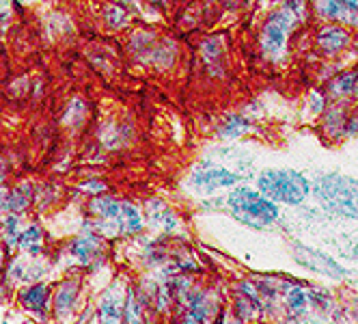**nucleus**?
<instances>
[{
	"instance_id": "f257e3e1",
	"label": "nucleus",
	"mask_w": 358,
	"mask_h": 324,
	"mask_svg": "<svg viewBox=\"0 0 358 324\" xmlns=\"http://www.w3.org/2000/svg\"><path fill=\"white\" fill-rule=\"evenodd\" d=\"M311 188L326 212L358 220V180L339 176V173H328V176L317 178Z\"/></svg>"
},
{
	"instance_id": "f03ea898",
	"label": "nucleus",
	"mask_w": 358,
	"mask_h": 324,
	"mask_svg": "<svg viewBox=\"0 0 358 324\" xmlns=\"http://www.w3.org/2000/svg\"><path fill=\"white\" fill-rule=\"evenodd\" d=\"M259 192L274 204L300 206L311 195V182L292 169H268L257 178Z\"/></svg>"
},
{
	"instance_id": "7ed1b4c3",
	"label": "nucleus",
	"mask_w": 358,
	"mask_h": 324,
	"mask_svg": "<svg viewBox=\"0 0 358 324\" xmlns=\"http://www.w3.org/2000/svg\"><path fill=\"white\" fill-rule=\"evenodd\" d=\"M227 204L231 214L252 230H264L278 220V204L252 188H236Z\"/></svg>"
},
{
	"instance_id": "20e7f679",
	"label": "nucleus",
	"mask_w": 358,
	"mask_h": 324,
	"mask_svg": "<svg viewBox=\"0 0 358 324\" xmlns=\"http://www.w3.org/2000/svg\"><path fill=\"white\" fill-rule=\"evenodd\" d=\"M302 17V3L296 0V7H294V0L276 11L264 27V33H262V48L264 52L270 55V57H278L283 55V50L287 45V35L294 31V27H298V20Z\"/></svg>"
},
{
	"instance_id": "39448f33",
	"label": "nucleus",
	"mask_w": 358,
	"mask_h": 324,
	"mask_svg": "<svg viewBox=\"0 0 358 324\" xmlns=\"http://www.w3.org/2000/svg\"><path fill=\"white\" fill-rule=\"evenodd\" d=\"M294 258L317 275H324V277H330L332 281H339V279H345L350 275V270L343 268L337 260H332L330 255L317 251V248H311L302 242H294Z\"/></svg>"
},
{
	"instance_id": "423d86ee",
	"label": "nucleus",
	"mask_w": 358,
	"mask_h": 324,
	"mask_svg": "<svg viewBox=\"0 0 358 324\" xmlns=\"http://www.w3.org/2000/svg\"><path fill=\"white\" fill-rule=\"evenodd\" d=\"M240 178L236 173L227 171L222 167L216 164H203L192 173V184L203 190V192H212L216 188H224V186H234Z\"/></svg>"
},
{
	"instance_id": "0eeeda50",
	"label": "nucleus",
	"mask_w": 358,
	"mask_h": 324,
	"mask_svg": "<svg viewBox=\"0 0 358 324\" xmlns=\"http://www.w3.org/2000/svg\"><path fill=\"white\" fill-rule=\"evenodd\" d=\"M350 39L352 37H350L348 29H343L341 24L328 22L326 27H322L317 33V48L326 57H335L350 45Z\"/></svg>"
},
{
	"instance_id": "6e6552de",
	"label": "nucleus",
	"mask_w": 358,
	"mask_h": 324,
	"mask_svg": "<svg viewBox=\"0 0 358 324\" xmlns=\"http://www.w3.org/2000/svg\"><path fill=\"white\" fill-rule=\"evenodd\" d=\"M358 89V71H343L337 78H332L328 85V95L330 97H348L354 95Z\"/></svg>"
},
{
	"instance_id": "1a4fd4ad",
	"label": "nucleus",
	"mask_w": 358,
	"mask_h": 324,
	"mask_svg": "<svg viewBox=\"0 0 358 324\" xmlns=\"http://www.w3.org/2000/svg\"><path fill=\"white\" fill-rule=\"evenodd\" d=\"M311 5H313L315 13L326 22H341V20L350 17L341 0H311Z\"/></svg>"
},
{
	"instance_id": "9d476101",
	"label": "nucleus",
	"mask_w": 358,
	"mask_h": 324,
	"mask_svg": "<svg viewBox=\"0 0 358 324\" xmlns=\"http://www.w3.org/2000/svg\"><path fill=\"white\" fill-rule=\"evenodd\" d=\"M285 303L294 316H304L306 309H309V296H306V292L300 286L287 283L285 286Z\"/></svg>"
},
{
	"instance_id": "9b49d317",
	"label": "nucleus",
	"mask_w": 358,
	"mask_h": 324,
	"mask_svg": "<svg viewBox=\"0 0 358 324\" xmlns=\"http://www.w3.org/2000/svg\"><path fill=\"white\" fill-rule=\"evenodd\" d=\"M22 303L27 305L31 311L35 314H43L45 305H48V290L45 286H31L29 290L22 292Z\"/></svg>"
},
{
	"instance_id": "f8f14e48",
	"label": "nucleus",
	"mask_w": 358,
	"mask_h": 324,
	"mask_svg": "<svg viewBox=\"0 0 358 324\" xmlns=\"http://www.w3.org/2000/svg\"><path fill=\"white\" fill-rule=\"evenodd\" d=\"M117 225L121 232H136V230H141V216L132 206L123 204L117 214Z\"/></svg>"
},
{
	"instance_id": "ddd939ff",
	"label": "nucleus",
	"mask_w": 358,
	"mask_h": 324,
	"mask_svg": "<svg viewBox=\"0 0 358 324\" xmlns=\"http://www.w3.org/2000/svg\"><path fill=\"white\" fill-rule=\"evenodd\" d=\"M91 208H93V212H97L99 216H104V218H108V220H117V214H119L121 204H117L115 199H110V197H97L95 202L91 204Z\"/></svg>"
},
{
	"instance_id": "4468645a",
	"label": "nucleus",
	"mask_w": 358,
	"mask_h": 324,
	"mask_svg": "<svg viewBox=\"0 0 358 324\" xmlns=\"http://www.w3.org/2000/svg\"><path fill=\"white\" fill-rule=\"evenodd\" d=\"M17 242L24 246V248H29L31 253H39V246H41V232L37 227L33 230H27V232H22Z\"/></svg>"
},
{
	"instance_id": "2eb2a0df",
	"label": "nucleus",
	"mask_w": 358,
	"mask_h": 324,
	"mask_svg": "<svg viewBox=\"0 0 358 324\" xmlns=\"http://www.w3.org/2000/svg\"><path fill=\"white\" fill-rule=\"evenodd\" d=\"M306 296H309V305H313V309H317V311L330 309V305H332V298L322 290H311V292H306Z\"/></svg>"
},
{
	"instance_id": "dca6fc26",
	"label": "nucleus",
	"mask_w": 358,
	"mask_h": 324,
	"mask_svg": "<svg viewBox=\"0 0 358 324\" xmlns=\"http://www.w3.org/2000/svg\"><path fill=\"white\" fill-rule=\"evenodd\" d=\"M246 128H248V123H246L242 117H234L231 121H229V126L222 130V134H224V136H238V134H242Z\"/></svg>"
},
{
	"instance_id": "f3484780",
	"label": "nucleus",
	"mask_w": 358,
	"mask_h": 324,
	"mask_svg": "<svg viewBox=\"0 0 358 324\" xmlns=\"http://www.w3.org/2000/svg\"><path fill=\"white\" fill-rule=\"evenodd\" d=\"M354 255H356V258H358V251H354Z\"/></svg>"
},
{
	"instance_id": "a211bd4d",
	"label": "nucleus",
	"mask_w": 358,
	"mask_h": 324,
	"mask_svg": "<svg viewBox=\"0 0 358 324\" xmlns=\"http://www.w3.org/2000/svg\"><path fill=\"white\" fill-rule=\"evenodd\" d=\"M0 262H3V255H0Z\"/></svg>"
}]
</instances>
